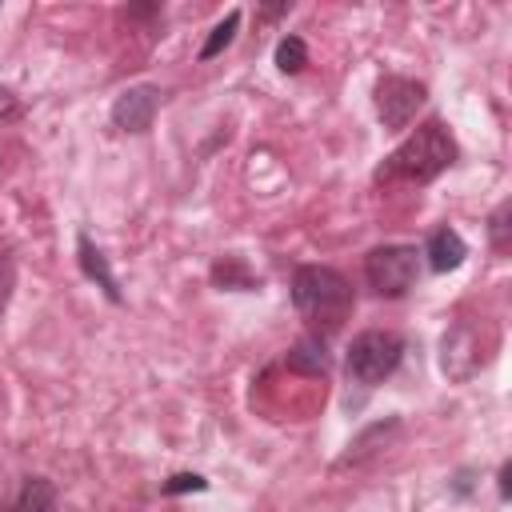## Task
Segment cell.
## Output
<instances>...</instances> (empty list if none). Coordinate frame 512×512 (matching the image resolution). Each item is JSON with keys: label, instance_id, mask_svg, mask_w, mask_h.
Masks as SVG:
<instances>
[{"label": "cell", "instance_id": "52a82bcc", "mask_svg": "<svg viewBox=\"0 0 512 512\" xmlns=\"http://www.w3.org/2000/svg\"><path fill=\"white\" fill-rule=\"evenodd\" d=\"M424 256H428V268L432 272H452V268H460L464 264V256H468V244L460 240V232L456 228H436L432 236H428V248H424Z\"/></svg>", "mask_w": 512, "mask_h": 512}, {"label": "cell", "instance_id": "e0dca14e", "mask_svg": "<svg viewBox=\"0 0 512 512\" xmlns=\"http://www.w3.org/2000/svg\"><path fill=\"white\" fill-rule=\"evenodd\" d=\"M500 496H508V464L500 468Z\"/></svg>", "mask_w": 512, "mask_h": 512}, {"label": "cell", "instance_id": "7a4b0ae2", "mask_svg": "<svg viewBox=\"0 0 512 512\" xmlns=\"http://www.w3.org/2000/svg\"><path fill=\"white\" fill-rule=\"evenodd\" d=\"M452 160H456V140L448 136V128L440 120H428L388 156L384 176H396V180H408V184H428Z\"/></svg>", "mask_w": 512, "mask_h": 512}, {"label": "cell", "instance_id": "5bb4252c", "mask_svg": "<svg viewBox=\"0 0 512 512\" xmlns=\"http://www.w3.org/2000/svg\"><path fill=\"white\" fill-rule=\"evenodd\" d=\"M508 212H512V204L504 200V204L492 212V220H488V232H492V244H496V252H504V248H508Z\"/></svg>", "mask_w": 512, "mask_h": 512}, {"label": "cell", "instance_id": "9a60e30c", "mask_svg": "<svg viewBox=\"0 0 512 512\" xmlns=\"http://www.w3.org/2000/svg\"><path fill=\"white\" fill-rule=\"evenodd\" d=\"M200 488H204V476H196V472H180V476H172L164 484L168 496H176V492H200Z\"/></svg>", "mask_w": 512, "mask_h": 512}, {"label": "cell", "instance_id": "4fadbf2b", "mask_svg": "<svg viewBox=\"0 0 512 512\" xmlns=\"http://www.w3.org/2000/svg\"><path fill=\"white\" fill-rule=\"evenodd\" d=\"M212 280H216L220 288H252V284H256V280L244 272L240 260H220V264L212 268Z\"/></svg>", "mask_w": 512, "mask_h": 512}, {"label": "cell", "instance_id": "7c38bea8", "mask_svg": "<svg viewBox=\"0 0 512 512\" xmlns=\"http://www.w3.org/2000/svg\"><path fill=\"white\" fill-rule=\"evenodd\" d=\"M304 64H308V44H304L300 36H284V40L276 44V68L292 76V72H300Z\"/></svg>", "mask_w": 512, "mask_h": 512}, {"label": "cell", "instance_id": "6da1fadb", "mask_svg": "<svg viewBox=\"0 0 512 512\" xmlns=\"http://www.w3.org/2000/svg\"><path fill=\"white\" fill-rule=\"evenodd\" d=\"M292 304L296 312L312 324V328H340L344 316L352 312V284L336 272V268H324V264H304L296 268L292 276Z\"/></svg>", "mask_w": 512, "mask_h": 512}, {"label": "cell", "instance_id": "3957f363", "mask_svg": "<svg viewBox=\"0 0 512 512\" xmlns=\"http://www.w3.org/2000/svg\"><path fill=\"white\" fill-rule=\"evenodd\" d=\"M400 356H404V340L396 332L368 328V332L352 336V344H348V376L356 384H380L384 376L396 372Z\"/></svg>", "mask_w": 512, "mask_h": 512}, {"label": "cell", "instance_id": "2e32d148", "mask_svg": "<svg viewBox=\"0 0 512 512\" xmlns=\"http://www.w3.org/2000/svg\"><path fill=\"white\" fill-rule=\"evenodd\" d=\"M16 108H20V104H16V92L0 84V120H12V116H16Z\"/></svg>", "mask_w": 512, "mask_h": 512}, {"label": "cell", "instance_id": "8992f818", "mask_svg": "<svg viewBox=\"0 0 512 512\" xmlns=\"http://www.w3.org/2000/svg\"><path fill=\"white\" fill-rule=\"evenodd\" d=\"M156 104H160V88L152 84H136V88H124L112 104V124L120 132H144L156 116Z\"/></svg>", "mask_w": 512, "mask_h": 512}, {"label": "cell", "instance_id": "ba28073f", "mask_svg": "<svg viewBox=\"0 0 512 512\" xmlns=\"http://www.w3.org/2000/svg\"><path fill=\"white\" fill-rule=\"evenodd\" d=\"M76 252H80V268H84V276H88V280H96L112 304H120V288H116V276L108 272L104 252H100V248H96L88 236H80V240H76Z\"/></svg>", "mask_w": 512, "mask_h": 512}, {"label": "cell", "instance_id": "30bf717a", "mask_svg": "<svg viewBox=\"0 0 512 512\" xmlns=\"http://www.w3.org/2000/svg\"><path fill=\"white\" fill-rule=\"evenodd\" d=\"M52 508H56V488H52V480L28 476V480L20 484V492H16V500H12L8 512H52Z\"/></svg>", "mask_w": 512, "mask_h": 512}, {"label": "cell", "instance_id": "5b68a950", "mask_svg": "<svg viewBox=\"0 0 512 512\" xmlns=\"http://www.w3.org/2000/svg\"><path fill=\"white\" fill-rule=\"evenodd\" d=\"M424 84L420 80H408V76H384L376 84V112L384 120V128H404L420 104H424Z\"/></svg>", "mask_w": 512, "mask_h": 512}, {"label": "cell", "instance_id": "8fae6325", "mask_svg": "<svg viewBox=\"0 0 512 512\" xmlns=\"http://www.w3.org/2000/svg\"><path fill=\"white\" fill-rule=\"evenodd\" d=\"M236 28H240V12H228L212 32H208V40H204V48H200V60H212V56H220L228 44H232V36H236Z\"/></svg>", "mask_w": 512, "mask_h": 512}, {"label": "cell", "instance_id": "277c9868", "mask_svg": "<svg viewBox=\"0 0 512 512\" xmlns=\"http://www.w3.org/2000/svg\"><path fill=\"white\" fill-rule=\"evenodd\" d=\"M364 276L376 296H404L420 276V252L412 244H380L364 260Z\"/></svg>", "mask_w": 512, "mask_h": 512}, {"label": "cell", "instance_id": "9c48e42d", "mask_svg": "<svg viewBox=\"0 0 512 512\" xmlns=\"http://www.w3.org/2000/svg\"><path fill=\"white\" fill-rule=\"evenodd\" d=\"M288 368H292V372H304V376H324V372H328L324 340H320V336H304V340H296L292 352H288Z\"/></svg>", "mask_w": 512, "mask_h": 512}]
</instances>
